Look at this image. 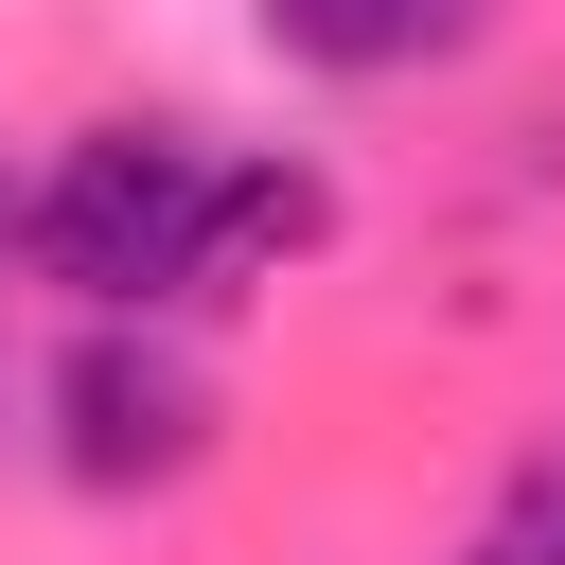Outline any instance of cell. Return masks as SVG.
Masks as SVG:
<instances>
[{"mask_svg":"<svg viewBox=\"0 0 565 565\" xmlns=\"http://www.w3.org/2000/svg\"><path fill=\"white\" fill-rule=\"evenodd\" d=\"M212 194H230V141L212 124H71L35 159V230L18 265L71 300V318H177L212 282Z\"/></svg>","mask_w":565,"mask_h":565,"instance_id":"1","label":"cell"},{"mask_svg":"<svg viewBox=\"0 0 565 565\" xmlns=\"http://www.w3.org/2000/svg\"><path fill=\"white\" fill-rule=\"evenodd\" d=\"M35 406H53L35 441H53L71 494H177V477L230 459V388H212V353H177L159 318H71V353H53Z\"/></svg>","mask_w":565,"mask_h":565,"instance_id":"2","label":"cell"},{"mask_svg":"<svg viewBox=\"0 0 565 565\" xmlns=\"http://www.w3.org/2000/svg\"><path fill=\"white\" fill-rule=\"evenodd\" d=\"M512 0H247V35L318 88H406V71H459Z\"/></svg>","mask_w":565,"mask_h":565,"instance_id":"3","label":"cell"},{"mask_svg":"<svg viewBox=\"0 0 565 565\" xmlns=\"http://www.w3.org/2000/svg\"><path fill=\"white\" fill-rule=\"evenodd\" d=\"M335 247V177L318 159H230V194H212V282L194 300H265L282 265H318Z\"/></svg>","mask_w":565,"mask_h":565,"instance_id":"4","label":"cell"},{"mask_svg":"<svg viewBox=\"0 0 565 565\" xmlns=\"http://www.w3.org/2000/svg\"><path fill=\"white\" fill-rule=\"evenodd\" d=\"M459 565H565V459H530V477L477 512V547H459Z\"/></svg>","mask_w":565,"mask_h":565,"instance_id":"5","label":"cell"},{"mask_svg":"<svg viewBox=\"0 0 565 565\" xmlns=\"http://www.w3.org/2000/svg\"><path fill=\"white\" fill-rule=\"evenodd\" d=\"M18 230H35V159L0 141V265H18Z\"/></svg>","mask_w":565,"mask_h":565,"instance_id":"6","label":"cell"}]
</instances>
